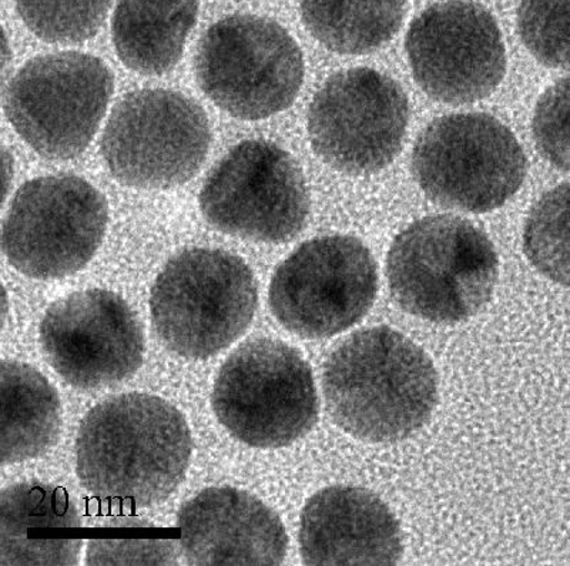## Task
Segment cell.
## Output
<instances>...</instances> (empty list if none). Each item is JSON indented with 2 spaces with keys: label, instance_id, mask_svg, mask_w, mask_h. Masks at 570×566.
<instances>
[{
  "label": "cell",
  "instance_id": "cell-1",
  "mask_svg": "<svg viewBox=\"0 0 570 566\" xmlns=\"http://www.w3.org/2000/svg\"><path fill=\"white\" fill-rule=\"evenodd\" d=\"M193 440L185 416L160 397L129 392L91 408L76 438V472L101 502L149 508L186 477Z\"/></svg>",
  "mask_w": 570,
  "mask_h": 566
},
{
  "label": "cell",
  "instance_id": "cell-2",
  "mask_svg": "<svg viewBox=\"0 0 570 566\" xmlns=\"http://www.w3.org/2000/svg\"><path fill=\"white\" fill-rule=\"evenodd\" d=\"M323 392L341 430L366 442H396L430 420L438 401V374L420 345L380 325L356 331L331 353Z\"/></svg>",
  "mask_w": 570,
  "mask_h": 566
},
{
  "label": "cell",
  "instance_id": "cell-3",
  "mask_svg": "<svg viewBox=\"0 0 570 566\" xmlns=\"http://www.w3.org/2000/svg\"><path fill=\"white\" fill-rule=\"evenodd\" d=\"M499 277L491 238L465 218L430 216L391 244L386 279L392 299L415 318L454 324L490 303Z\"/></svg>",
  "mask_w": 570,
  "mask_h": 566
},
{
  "label": "cell",
  "instance_id": "cell-4",
  "mask_svg": "<svg viewBox=\"0 0 570 566\" xmlns=\"http://www.w3.org/2000/svg\"><path fill=\"white\" fill-rule=\"evenodd\" d=\"M257 280L240 257L188 248L157 275L150 294L153 329L173 353L207 360L236 343L253 323Z\"/></svg>",
  "mask_w": 570,
  "mask_h": 566
},
{
  "label": "cell",
  "instance_id": "cell-5",
  "mask_svg": "<svg viewBox=\"0 0 570 566\" xmlns=\"http://www.w3.org/2000/svg\"><path fill=\"white\" fill-rule=\"evenodd\" d=\"M212 406L236 440L264 450L292 446L313 430L320 411L312 367L273 339L233 351L214 382Z\"/></svg>",
  "mask_w": 570,
  "mask_h": 566
},
{
  "label": "cell",
  "instance_id": "cell-6",
  "mask_svg": "<svg viewBox=\"0 0 570 566\" xmlns=\"http://www.w3.org/2000/svg\"><path fill=\"white\" fill-rule=\"evenodd\" d=\"M196 79L214 105L262 120L294 104L304 81L302 49L282 25L254 14L214 23L198 43Z\"/></svg>",
  "mask_w": 570,
  "mask_h": 566
},
{
  "label": "cell",
  "instance_id": "cell-7",
  "mask_svg": "<svg viewBox=\"0 0 570 566\" xmlns=\"http://www.w3.org/2000/svg\"><path fill=\"white\" fill-rule=\"evenodd\" d=\"M411 163L430 201L468 213L502 207L523 185L528 168L515 135L487 114L432 121L416 140Z\"/></svg>",
  "mask_w": 570,
  "mask_h": 566
},
{
  "label": "cell",
  "instance_id": "cell-8",
  "mask_svg": "<svg viewBox=\"0 0 570 566\" xmlns=\"http://www.w3.org/2000/svg\"><path fill=\"white\" fill-rule=\"evenodd\" d=\"M114 88V75L96 56H38L10 80L4 114L38 155L50 160L73 159L98 134Z\"/></svg>",
  "mask_w": 570,
  "mask_h": 566
},
{
  "label": "cell",
  "instance_id": "cell-9",
  "mask_svg": "<svg viewBox=\"0 0 570 566\" xmlns=\"http://www.w3.org/2000/svg\"><path fill=\"white\" fill-rule=\"evenodd\" d=\"M213 136L197 101L166 89H142L116 105L100 152L120 185L167 191L200 172Z\"/></svg>",
  "mask_w": 570,
  "mask_h": 566
},
{
  "label": "cell",
  "instance_id": "cell-10",
  "mask_svg": "<svg viewBox=\"0 0 570 566\" xmlns=\"http://www.w3.org/2000/svg\"><path fill=\"white\" fill-rule=\"evenodd\" d=\"M107 224L106 198L85 178H33L10 203L2 228L3 254L27 277H69L95 257Z\"/></svg>",
  "mask_w": 570,
  "mask_h": 566
},
{
  "label": "cell",
  "instance_id": "cell-11",
  "mask_svg": "<svg viewBox=\"0 0 570 566\" xmlns=\"http://www.w3.org/2000/svg\"><path fill=\"white\" fill-rule=\"evenodd\" d=\"M379 292L373 254L353 236L309 240L285 258L268 290L269 310L285 330L318 340L354 328Z\"/></svg>",
  "mask_w": 570,
  "mask_h": 566
},
{
  "label": "cell",
  "instance_id": "cell-12",
  "mask_svg": "<svg viewBox=\"0 0 570 566\" xmlns=\"http://www.w3.org/2000/svg\"><path fill=\"white\" fill-rule=\"evenodd\" d=\"M198 204L216 231L268 244L292 242L309 214L307 183L297 160L267 140L234 146L206 178Z\"/></svg>",
  "mask_w": 570,
  "mask_h": 566
},
{
  "label": "cell",
  "instance_id": "cell-13",
  "mask_svg": "<svg viewBox=\"0 0 570 566\" xmlns=\"http://www.w3.org/2000/svg\"><path fill=\"white\" fill-rule=\"evenodd\" d=\"M409 121V98L394 79L368 68L343 70L314 96L309 142L335 170L373 175L399 156Z\"/></svg>",
  "mask_w": 570,
  "mask_h": 566
},
{
  "label": "cell",
  "instance_id": "cell-14",
  "mask_svg": "<svg viewBox=\"0 0 570 566\" xmlns=\"http://www.w3.org/2000/svg\"><path fill=\"white\" fill-rule=\"evenodd\" d=\"M412 75L430 98L466 105L488 98L507 74V50L485 8L450 0L428 8L405 38Z\"/></svg>",
  "mask_w": 570,
  "mask_h": 566
},
{
  "label": "cell",
  "instance_id": "cell-15",
  "mask_svg": "<svg viewBox=\"0 0 570 566\" xmlns=\"http://www.w3.org/2000/svg\"><path fill=\"white\" fill-rule=\"evenodd\" d=\"M39 336L50 367L81 390L130 379L145 354L139 318L124 297L104 289L55 301L40 323Z\"/></svg>",
  "mask_w": 570,
  "mask_h": 566
},
{
  "label": "cell",
  "instance_id": "cell-16",
  "mask_svg": "<svg viewBox=\"0 0 570 566\" xmlns=\"http://www.w3.org/2000/svg\"><path fill=\"white\" fill-rule=\"evenodd\" d=\"M177 527L188 565L276 566L287 557L282 519L243 489H205L183 505Z\"/></svg>",
  "mask_w": 570,
  "mask_h": 566
},
{
  "label": "cell",
  "instance_id": "cell-17",
  "mask_svg": "<svg viewBox=\"0 0 570 566\" xmlns=\"http://www.w3.org/2000/svg\"><path fill=\"white\" fill-rule=\"evenodd\" d=\"M298 539L309 566H390L404 554L399 519L376 494L360 487L314 494L299 518Z\"/></svg>",
  "mask_w": 570,
  "mask_h": 566
},
{
  "label": "cell",
  "instance_id": "cell-18",
  "mask_svg": "<svg viewBox=\"0 0 570 566\" xmlns=\"http://www.w3.org/2000/svg\"><path fill=\"white\" fill-rule=\"evenodd\" d=\"M200 0H119L111 39L121 64L136 74L160 76L185 52Z\"/></svg>",
  "mask_w": 570,
  "mask_h": 566
},
{
  "label": "cell",
  "instance_id": "cell-19",
  "mask_svg": "<svg viewBox=\"0 0 570 566\" xmlns=\"http://www.w3.org/2000/svg\"><path fill=\"white\" fill-rule=\"evenodd\" d=\"M58 391L35 367L14 360L0 365V457L2 466L43 456L59 440Z\"/></svg>",
  "mask_w": 570,
  "mask_h": 566
},
{
  "label": "cell",
  "instance_id": "cell-20",
  "mask_svg": "<svg viewBox=\"0 0 570 566\" xmlns=\"http://www.w3.org/2000/svg\"><path fill=\"white\" fill-rule=\"evenodd\" d=\"M304 27L340 55L374 52L400 32L406 0H298Z\"/></svg>",
  "mask_w": 570,
  "mask_h": 566
},
{
  "label": "cell",
  "instance_id": "cell-21",
  "mask_svg": "<svg viewBox=\"0 0 570 566\" xmlns=\"http://www.w3.org/2000/svg\"><path fill=\"white\" fill-rule=\"evenodd\" d=\"M523 252L543 277L570 289V183L534 203L523 228Z\"/></svg>",
  "mask_w": 570,
  "mask_h": 566
},
{
  "label": "cell",
  "instance_id": "cell-22",
  "mask_svg": "<svg viewBox=\"0 0 570 566\" xmlns=\"http://www.w3.org/2000/svg\"><path fill=\"white\" fill-rule=\"evenodd\" d=\"M81 527L78 508L62 488L39 481L13 484L0 496V537H24L32 528Z\"/></svg>",
  "mask_w": 570,
  "mask_h": 566
},
{
  "label": "cell",
  "instance_id": "cell-23",
  "mask_svg": "<svg viewBox=\"0 0 570 566\" xmlns=\"http://www.w3.org/2000/svg\"><path fill=\"white\" fill-rule=\"evenodd\" d=\"M111 0H14L30 32L49 43L86 42L99 32Z\"/></svg>",
  "mask_w": 570,
  "mask_h": 566
},
{
  "label": "cell",
  "instance_id": "cell-24",
  "mask_svg": "<svg viewBox=\"0 0 570 566\" xmlns=\"http://www.w3.org/2000/svg\"><path fill=\"white\" fill-rule=\"evenodd\" d=\"M518 32L539 64L570 69V0H521Z\"/></svg>",
  "mask_w": 570,
  "mask_h": 566
},
{
  "label": "cell",
  "instance_id": "cell-25",
  "mask_svg": "<svg viewBox=\"0 0 570 566\" xmlns=\"http://www.w3.org/2000/svg\"><path fill=\"white\" fill-rule=\"evenodd\" d=\"M532 134L543 159L570 173V78L557 81L541 96L533 114Z\"/></svg>",
  "mask_w": 570,
  "mask_h": 566
},
{
  "label": "cell",
  "instance_id": "cell-26",
  "mask_svg": "<svg viewBox=\"0 0 570 566\" xmlns=\"http://www.w3.org/2000/svg\"><path fill=\"white\" fill-rule=\"evenodd\" d=\"M175 540L96 539L88 548L89 565H171L177 564Z\"/></svg>",
  "mask_w": 570,
  "mask_h": 566
},
{
  "label": "cell",
  "instance_id": "cell-27",
  "mask_svg": "<svg viewBox=\"0 0 570 566\" xmlns=\"http://www.w3.org/2000/svg\"><path fill=\"white\" fill-rule=\"evenodd\" d=\"M79 539L0 537V565H76Z\"/></svg>",
  "mask_w": 570,
  "mask_h": 566
},
{
  "label": "cell",
  "instance_id": "cell-28",
  "mask_svg": "<svg viewBox=\"0 0 570 566\" xmlns=\"http://www.w3.org/2000/svg\"><path fill=\"white\" fill-rule=\"evenodd\" d=\"M3 163H4V180H7V185H4V198L8 196L9 192V182L12 180V157L9 156L7 149H3Z\"/></svg>",
  "mask_w": 570,
  "mask_h": 566
},
{
  "label": "cell",
  "instance_id": "cell-29",
  "mask_svg": "<svg viewBox=\"0 0 570 566\" xmlns=\"http://www.w3.org/2000/svg\"><path fill=\"white\" fill-rule=\"evenodd\" d=\"M3 308H2V311H3V323L4 321H7V313H8V295H7V292H4L3 290Z\"/></svg>",
  "mask_w": 570,
  "mask_h": 566
}]
</instances>
